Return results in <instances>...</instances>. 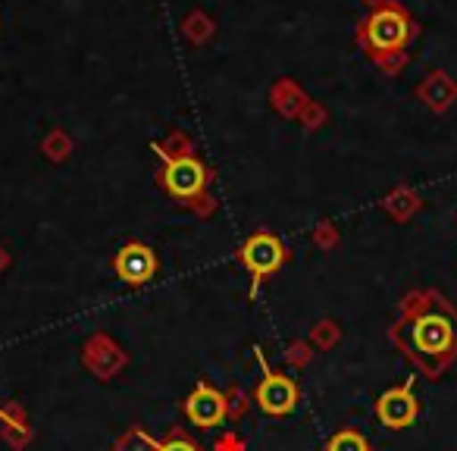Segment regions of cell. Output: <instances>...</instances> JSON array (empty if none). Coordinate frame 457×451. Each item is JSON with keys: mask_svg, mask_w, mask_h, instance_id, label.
Listing matches in <instances>:
<instances>
[{"mask_svg": "<svg viewBox=\"0 0 457 451\" xmlns=\"http://www.w3.org/2000/svg\"><path fill=\"white\" fill-rule=\"evenodd\" d=\"M413 35H417L413 16L398 4H386L357 26V45L367 51L370 60L395 72L407 60L404 51L411 47Z\"/></svg>", "mask_w": 457, "mask_h": 451, "instance_id": "obj_1", "label": "cell"}, {"mask_svg": "<svg viewBox=\"0 0 457 451\" xmlns=\"http://www.w3.org/2000/svg\"><path fill=\"white\" fill-rule=\"evenodd\" d=\"M154 151L163 157V172H160V185H163L166 195H172L176 201H197V197L207 191L210 170L191 154H166L160 147Z\"/></svg>", "mask_w": 457, "mask_h": 451, "instance_id": "obj_2", "label": "cell"}, {"mask_svg": "<svg viewBox=\"0 0 457 451\" xmlns=\"http://www.w3.org/2000/svg\"><path fill=\"white\" fill-rule=\"evenodd\" d=\"M238 261H242V267L248 270L251 280H254L251 292H257V286H261L263 280L279 273V267L288 261V251H286V245L276 236H270V232H254V236L238 248Z\"/></svg>", "mask_w": 457, "mask_h": 451, "instance_id": "obj_3", "label": "cell"}, {"mask_svg": "<svg viewBox=\"0 0 457 451\" xmlns=\"http://www.w3.org/2000/svg\"><path fill=\"white\" fill-rule=\"evenodd\" d=\"M411 342L426 357L445 355L454 348V323L442 311H423L411 323Z\"/></svg>", "mask_w": 457, "mask_h": 451, "instance_id": "obj_4", "label": "cell"}, {"mask_svg": "<svg viewBox=\"0 0 457 451\" xmlns=\"http://www.w3.org/2000/svg\"><path fill=\"white\" fill-rule=\"evenodd\" d=\"M257 361L263 363V355H257ZM254 398H257V405H261V411L270 413V417H288V413L298 407L301 392L292 376L273 373V370L263 363V380H261V386H257Z\"/></svg>", "mask_w": 457, "mask_h": 451, "instance_id": "obj_5", "label": "cell"}, {"mask_svg": "<svg viewBox=\"0 0 457 451\" xmlns=\"http://www.w3.org/2000/svg\"><path fill=\"white\" fill-rule=\"evenodd\" d=\"M376 417L392 432L413 426V420L420 417V401H417V395H413L411 382H407V386L386 388V392L379 395V401H376Z\"/></svg>", "mask_w": 457, "mask_h": 451, "instance_id": "obj_6", "label": "cell"}, {"mask_svg": "<svg viewBox=\"0 0 457 451\" xmlns=\"http://www.w3.org/2000/svg\"><path fill=\"white\" fill-rule=\"evenodd\" d=\"M182 411L195 426H201V430H213V426H220L222 420H226L228 401H226V395H222L220 388L210 386V382H197V386L191 388L188 398H185Z\"/></svg>", "mask_w": 457, "mask_h": 451, "instance_id": "obj_7", "label": "cell"}, {"mask_svg": "<svg viewBox=\"0 0 457 451\" xmlns=\"http://www.w3.org/2000/svg\"><path fill=\"white\" fill-rule=\"evenodd\" d=\"M160 263H157V255L147 248L145 242H129L116 251L113 257V273L120 276L126 286H145L157 276Z\"/></svg>", "mask_w": 457, "mask_h": 451, "instance_id": "obj_8", "label": "cell"}, {"mask_svg": "<svg viewBox=\"0 0 457 451\" xmlns=\"http://www.w3.org/2000/svg\"><path fill=\"white\" fill-rule=\"evenodd\" d=\"M326 451H370V442L354 430H342L326 442Z\"/></svg>", "mask_w": 457, "mask_h": 451, "instance_id": "obj_9", "label": "cell"}, {"mask_svg": "<svg viewBox=\"0 0 457 451\" xmlns=\"http://www.w3.org/2000/svg\"><path fill=\"white\" fill-rule=\"evenodd\" d=\"M160 442L157 438H151L145 430H129L126 436L116 442V451H157Z\"/></svg>", "mask_w": 457, "mask_h": 451, "instance_id": "obj_10", "label": "cell"}, {"mask_svg": "<svg viewBox=\"0 0 457 451\" xmlns=\"http://www.w3.org/2000/svg\"><path fill=\"white\" fill-rule=\"evenodd\" d=\"M157 451H201V448H197V445L191 442V438L185 436L182 430H172L170 436H166L163 442H160Z\"/></svg>", "mask_w": 457, "mask_h": 451, "instance_id": "obj_11", "label": "cell"}, {"mask_svg": "<svg viewBox=\"0 0 457 451\" xmlns=\"http://www.w3.org/2000/svg\"><path fill=\"white\" fill-rule=\"evenodd\" d=\"M216 451H245V445L238 442V436H232V432H228V436H222L220 442L213 445Z\"/></svg>", "mask_w": 457, "mask_h": 451, "instance_id": "obj_12", "label": "cell"}]
</instances>
